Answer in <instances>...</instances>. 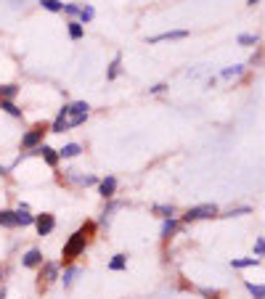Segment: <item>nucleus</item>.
Masks as SVG:
<instances>
[{
	"instance_id": "8",
	"label": "nucleus",
	"mask_w": 265,
	"mask_h": 299,
	"mask_svg": "<svg viewBox=\"0 0 265 299\" xmlns=\"http://www.w3.org/2000/svg\"><path fill=\"white\" fill-rule=\"evenodd\" d=\"M37 154H43V159L48 162L51 167H56V164H58V159H61V156H58L51 146H37Z\"/></svg>"
},
{
	"instance_id": "17",
	"label": "nucleus",
	"mask_w": 265,
	"mask_h": 299,
	"mask_svg": "<svg viewBox=\"0 0 265 299\" xmlns=\"http://www.w3.org/2000/svg\"><path fill=\"white\" fill-rule=\"evenodd\" d=\"M260 265V257H247V260H231V267H252Z\"/></svg>"
},
{
	"instance_id": "18",
	"label": "nucleus",
	"mask_w": 265,
	"mask_h": 299,
	"mask_svg": "<svg viewBox=\"0 0 265 299\" xmlns=\"http://www.w3.org/2000/svg\"><path fill=\"white\" fill-rule=\"evenodd\" d=\"M32 223H35V217L27 215V209H19V212H16V225L24 228V225H32Z\"/></svg>"
},
{
	"instance_id": "22",
	"label": "nucleus",
	"mask_w": 265,
	"mask_h": 299,
	"mask_svg": "<svg viewBox=\"0 0 265 299\" xmlns=\"http://www.w3.org/2000/svg\"><path fill=\"white\" fill-rule=\"evenodd\" d=\"M56 278H58V265H56V262L45 265V281L51 283V281H56Z\"/></svg>"
},
{
	"instance_id": "12",
	"label": "nucleus",
	"mask_w": 265,
	"mask_h": 299,
	"mask_svg": "<svg viewBox=\"0 0 265 299\" xmlns=\"http://www.w3.org/2000/svg\"><path fill=\"white\" fill-rule=\"evenodd\" d=\"M128 267V257L125 254H114V260L109 262V270H125Z\"/></svg>"
},
{
	"instance_id": "11",
	"label": "nucleus",
	"mask_w": 265,
	"mask_h": 299,
	"mask_svg": "<svg viewBox=\"0 0 265 299\" xmlns=\"http://www.w3.org/2000/svg\"><path fill=\"white\" fill-rule=\"evenodd\" d=\"M83 35H85L83 24H80V22H69V37H72V40H83Z\"/></svg>"
},
{
	"instance_id": "4",
	"label": "nucleus",
	"mask_w": 265,
	"mask_h": 299,
	"mask_svg": "<svg viewBox=\"0 0 265 299\" xmlns=\"http://www.w3.org/2000/svg\"><path fill=\"white\" fill-rule=\"evenodd\" d=\"M35 228H37V233L40 236H48V233H53V228H56V217L53 215H37L35 217Z\"/></svg>"
},
{
	"instance_id": "23",
	"label": "nucleus",
	"mask_w": 265,
	"mask_h": 299,
	"mask_svg": "<svg viewBox=\"0 0 265 299\" xmlns=\"http://www.w3.org/2000/svg\"><path fill=\"white\" fill-rule=\"evenodd\" d=\"M154 215H159V217L167 220V217L175 215V209H173V207H165V204H157V207H154Z\"/></svg>"
},
{
	"instance_id": "19",
	"label": "nucleus",
	"mask_w": 265,
	"mask_h": 299,
	"mask_svg": "<svg viewBox=\"0 0 265 299\" xmlns=\"http://www.w3.org/2000/svg\"><path fill=\"white\" fill-rule=\"evenodd\" d=\"M93 6H80V13H77V16H80V24H88L90 19H93Z\"/></svg>"
},
{
	"instance_id": "5",
	"label": "nucleus",
	"mask_w": 265,
	"mask_h": 299,
	"mask_svg": "<svg viewBox=\"0 0 265 299\" xmlns=\"http://www.w3.org/2000/svg\"><path fill=\"white\" fill-rule=\"evenodd\" d=\"M183 37H189V32L186 29H173V32H162V35H154V37H149L146 42H162V40H183Z\"/></svg>"
},
{
	"instance_id": "21",
	"label": "nucleus",
	"mask_w": 265,
	"mask_h": 299,
	"mask_svg": "<svg viewBox=\"0 0 265 299\" xmlns=\"http://www.w3.org/2000/svg\"><path fill=\"white\" fill-rule=\"evenodd\" d=\"M40 6L45 11H53V13H58L61 8H64V3H58V0H40Z\"/></svg>"
},
{
	"instance_id": "24",
	"label": "nucleus",
	"mask_w": 265,
	"mask_h": 299,
	"mask_svg": "<svg viewBox=\"0 0 265 299\" xmlns=\"http://www.w3.org/2000/svg\"><path fill=\"white\" fill-rule=\"evenodd\" d=\"M77 273H80V267H69V270H67L64 275H61V281H64V286H69V283L77 278Z\"/></svg>"
},
{
	"instance_id": "10",
	"label": "nucleus",
	"mask_w": 265,
	"mask_h": 299,
	"mask_svg": "<svg viewBox=\"0 0 265 299\" xmlns=\"http://www.w3.org/2000/svg\"><path fill=\"white\" fill-rule=\"evenodd\" d=\"M0 225H3V228H16V212L3 209V212H0Z\"/></svg>"
},
{
	"instance_id": "25",
	"label": "nucleus",
	"mask_w": 265,
	"mask_h": 299,
	"mask_svg": "<svg viewBox=\"0 0 265 299\" xmlns=\"http://www.w3.org/2000/svg\"><path fill=\"white\" fill-rule=\"evenodd\" d=\"M247 289H249V294H252L255 299H265V289H262V286H255V283H247Z\"/></svg>"
},
{
	"instance_id": "32",
	"label": "nucleus",
	"mask_w": 265,
	"mask_h": 299,
	"mask_svg": "<svg viewBox=\"0 0 265 299\" xmlns=\"http://www.w3.org/2000/svg\"><path fill=\"white\" fill-rule=\"evenodd\" d=\"M165 90H167V85H165V82H159V85H154V88H151L154 96H157V93H165Z\"/></svg>"
},
{
	"instance_id": "9",
	"label": "nucleus",
	"mask_w": 265,
	"mask_h": 299,
	"mask_svg": "<svg viewBox=\"0 0 265 299\" xmlns=\"http://www.w3.org/2000/svg\"><path fill=\"white\" fill-rule=\"evenodd\" d=\"M51 130H53V133H67V130H69V124H67V106L58 112V117H56V122H53Z\"/></svg>"
},
{
	"instance_id": "27",
	"label": "nucleus",
	"mask_w": 265,
	"mask_h": 299,
	"mask_svg": "<svg viewBox=\"0 0 265 299\" xmlns=\"http://www.w3.org/2000/svg\"><path fill=\"white\" fill-rule=\"evenodd\" d=\"M69 109H72V112H77V114H88V109H90V106H88L85 101H74Z\"/></svg>"
},
{
	"instance_id": "13",
	"label": "nucleus",
	"mask_w": 265,
	"mask_h": 299,
	"mask_svg": "<svg viewBox=\"0 0 265 299\" xmlns=\"http://www.w3.org/2000/svg\"><path fill=\"white\" fill-rule=\"evenodd\" d=\"M16 93H19L16 85H3V88H0V101H11Z\"/></svg>"
},
{
	"instance_id": "3",
	"label": "nucleus",
	"mask_w": 265,
	"mask_h": 299,
	"mask_svg": "<svg viewBox=\"0 0 265 299\" xmlns=\"http://www.w3.org/2000/svg\"><path fill=\"white\" fill-rule=\"evenodd\" d=\"M43 135H45V127H43V124H37V127H32V130L22 138V146L24 148H37L43 143Z\"/></svg>"
},
{
	"instance_id": "2",
	"label": "nucleus",
	"mask_w": 265,
	"mask_h": 299,
	"mask_svg": "<svg viewBox=\"0 0 265 299\" xmlns=\"http://www.w3.org/2000/svg\"><path fill=\"white\" fill-rule=\"evenodd\" d=\"M217 215V207L215 204H199V207H191L189 212L183 215L186 223H196V220H207V217H215Z\"/></svg>"
},
{
	"instance_id": "34",
	"label": "nucleus",
	"mask_w": 265,
	"mask_h": 299,
	"mask_svg": "<svg viewBox=\"0 0 265 299\" xmlns=\"http://www.w3.org/2000/svg\"><path fill=\"white\" fill-rule=\"evenodd\" d=\"M255 3H257V0H249V6H255Z\"/></svg>"
},
{
	"instance_id": "30",
	"label": "nucleus",
	"mask_w": 265,
	"mask_h": 299,
	"mask_svg": "<svg viewBox=\"0 0 265 299\" xmlns=\"http://www.w3.org/2000/svg\"><path fill=\"white\" fill-rule=\"evenodd\" d=\"M64 13H69V16H77V13H80V6H74V3H67L64 8H61Z\"/></svg>"
},
{
	"instance_id": "1",
	"label": "nucleus",
	"mask_w": 265,
	"mask_h": 299,
	"mask_svg": "<svg viewBox=\"0 0 265 299\" xmlns=\"http://www.w3.org/2000/svg\"><path fill=\"white\" fill-rule=\"evenodd\" d=\"M85 244H88V239L83 233H72L69 236V241L64 244V251H61V257H64V262H72V260H77L85 251Z\"/></svg>"
},
{
	"instance_id": "31",
	"label": "nucleus",
	"mask_w": 265,
	"mask_h": 299,
	"mask_svg": "<svg viewBox=\"0 0 265 299\" xmlns=\"http://www.w3.org/2000/svg\"><path fill=\"white\" fill-rule=\"evenodd\" d=\"M262 251H265V241H262V236H257V241H255V254L262 257Z\"/></svg>"
},
{
	"instance_id": "16",
	"label": "nucleus",
	"mask_w": 265,
	"mask_h": 299,
	"mask_svg": "<svg viewBox=\"0 0 265 299\" xmlns=\"http://www.w3.org/2000/svg\"><path fill=\"white\" fill-rule=\"evenodd\" d=\"M175 230H178V223H175L173 217H167V220H165V225H162V236H165V239H170V236H173Z\"/></svg>"
},
{
	"instance_id": "15",
	"label": "nucleus",
	"mask_w": 265,
	"mask_h": 299,
	"mask_svg": "<svg viewBox=\"0 0 265 299\" xmlns=\"http://www.w3.org/2000/svg\"><path fill=\"white\" fill-rule=\"evenodd\" d=\"M80 151H83V148L77 146V143H69V146H64V148L58 151V156H64V159H72V156H77Z\"/></svg>"
},
{
	"instance_id": "7",
	"label": "nucleus",
	"mask_w": 265,
	"mask_h": 299,
	"mask_svg": "<svg viewBox=\"0 0 265 299\" xmlns=\"http://www.w3.org/2000/svg\"><path fill=\"white\" fill-rule=\"evenodd\" d=\"M22 265H24V267H37V265H43L40 249H29L27 254H24V260H22Z\"/></svg>"
},
{
	"instance_id": "26",
	"label": "nucleus",
	"mask_w": 265,
	"mask_h": 299,
	"mask_svg": "<svg viewBox=\"0 0 265 299\" xmlns=\"http://www.w3.org/2000/svg\"><path fill=\"white\" fill-rule=\"evenodd\" d=\"M244 72V67H228V69H223V80H231V77H236V74H241Z\"/></svg>"
},
{
	"instance_id": "14",
	"label": "nucleus",
	"mask_w": 265,
	"mask_h": 299,
	"mask_svg": "<svg viewBox=\"0 0 265 299\" xmlns=\"http://www.w3.org/2000/svg\"><path fill=\"white\" fill-rule=\"evenodd\" d=\"M0 109H3V112H8L11 117H22V109L13 103V101H0Z\"/></svg>"
},
{
	"instance_id": "28",
	"label": "nucleus",
	"mask_w": 265,
	"mask_h": 299,
	"mask_svg": "<svg viewBox=\"0 0 265 299\" xmlns=\"http://www.w3.org/2000/svg\"><path fill=\"white\" fill-rule=\"evenodd\" d=\"M241 45H257V35H239Z\"/></svg>"
},
{
	"instance_id": "20",
	"label": "nucleus",
	"mask_w": 265,
	"mask_h": 299,
	"mask_svg": "<svg viewBox=\"0 0 265 299\" xmlns=\"http://www.w3.org/2000/svg\"><path fill=\"white\" fill-rule=\"evenodd\" d=\"M119 67H122V56H117L114 61H112V67H109V80H117V77H119Z\"/></svg>"
},
{
	"instance_id": "6",
	"label": "nucleus",
	"mask_w": 265,
	"mask_h": 299,
	"mask_svg": "<svg viewBox=\"0 0 265 299\" xmlns=\"http://www.w3.org/2000/svg\"><path fill=\"white\" fill-rule=\"evenodd\" d=\"M98 191H101V196H104V199H112V196H114V191H117V178H112V175L104 178V180H101V185H98Z\"/></svg>"
},
{
	"instance_id": "29",
	"label": "nucleus",
	"mask_w": 265,
	"mask_h": 299,
	"mask_svg": "<svg viewBox=\"0 0 265 299\" xmlns=\"http://www.w3.org/2000/svg\"><path fill=\"white\" fill-rule=\"evenodd\" d=\"M72 180H77L80 185H93V183H96V178H93V175H80V178H72Z\"/></svg>"
},
{
	"instance_id": "33",
	"label": "nucleus",
	"mask_w": 265,
	"mask_h": 299,
	"mask_svg": "<svg viewBox=\"0 0 265 299\" xmlns=\"http://www.w3.org/2000/svg\"><path fill=\"white\" fill-rule=\"evenodd\" d=\"M0 299H6V289H0Z\"/></svg>"
}]
</instances>
